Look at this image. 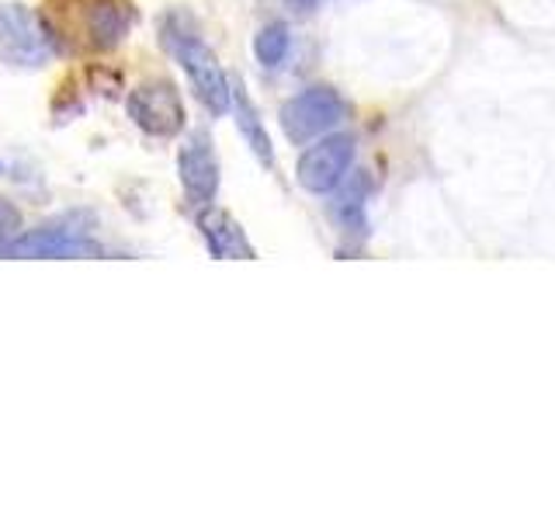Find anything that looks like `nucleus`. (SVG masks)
Masks as SVG:
<instances>
[{"label": "nucleus", "instance_id": "nucleus-1", "mask_svg": "<svg viewBox=\"0 0 555 521\" xmlns=\"http://www.w3.org/2000/svg\"><path fill=\"white\" fill-rule=\"evenodd\" d=\"M42 25L56 49L112 52L135 25L132 0H46Z\"/></svg>", "mask_w": 555, "mask_h": 521}, {"label": "nucleus", "instance_id": "nucleus-2", "mask_svg": "<svg viewBox=\"0 0 555 521\" xmlns=\"http://www.w3.org/2000/svg\"><path fill=\"white\" fill-rule=\"evenodd\" d=\"M160 39H164V49L170 52V56L184 66V74H188V80H191V87H195V94L205 109L212 115L230 112L233 87H230V80H225L216 52L205 46L198 25L191 22V14L170 11L160 25Z\"/></svg>", "mask_w": 555, "mask_h": 521}, {"label": "nucleus", "instance_id": "nucleus-3", "mask_svg": "<svg viewBox=\"0 0 555 521\" xmlns=\"http://www.w3.org/2000/svg\"><path fill=\"white\" fill-rule=\"evenodd\" d=\"M282 129L292 143H309V139L326 136L330 129H337L347 118V104L334 91V87H306L302 94H295L292 101L282 104Z\"/></svg>", "mask_w": 555, "mask_h": 521}, {"label": "nucleus", "instance_id": "nucleus-4", "mask_svg": "<svg viewBox=\"0 0 555 521\" xmlns=\"http://www.w3.org/2000/svg\"><path fill=\"white\" fill-rule=\"evenodd\" d=\"M52 52H56V42L49 39L42 17H35L22 4H0V63L35 69Z\"/></svg>", "mask_w": 555, "mask_h": 521}, {"label": "nucleus", "instance_id": "nucleus-5", "mask_svg": "<svg viewBox=\"0 0 555 521\" xmlns=\"http://www.w3.org/2000/svg\"><path fill=\"white\" fill-rule=\"evenodd\" d=\"M80 219L87 216L77 213L42 223L39 230L14 237L4 247V257H101V243H94L87 230H80Z\"/></svg>", "mask_w": 555, "mask_h": 521}, {"label": "nucleus", "instance_id": "nucleus-6", "mask_svg": "<svg viewBox=\"0 0 555 521\" xmlns=\"http://www.w3.org/2000/svg\"><path fill=\"white\" fill-rule=\"evenodd\" d=\"M129 109V118L135 122L139 129L153 139H170L184 129V101H181V91L178 84L170 80H146L139 84L135 91L129 94L126 101Z\"/></svg>", "mask_w": 555, "mask_h": 521}, {"label": "nucleus", "instance_id": "nucleus-7", "mask_svg": "<svg viewBox=\"0 0 555 521\" xmlns=\"http://www.w3.org/2000/svg\"><path fill=\"white\" fill-rule=\"evenodd\" d=\"M354 161V136L347 132H337V136H323L317 147H309L302 156H299V185L312 195H326V191H334L347 167Z\"/></svg>", "mask_w": 555, "mask_h": 521}, {"label": "nucleus", "instance_id": "nucleus-8", "mask_svg": "<svg viewBox=\"0 0 555 521\" xmlns=\"http://www.w3.org/2000/svg\"><path fill=\"white\" fill-rule=\"evenodd\" d=\"M178 170H181V185L188 191V199L195 205H208L216 199V191H219V161H216V150H212V143H208L205 132H195L181 147Z\"/></svg>", "mask_w": 555, "mask_h": 521}, {"label": "nucleus", "instance_id": "nucleus-9", "mask_svg": "<svg viewBox=\"0 0 555 521\" xmlns=\"http://www.w3.org/2000/svg\"><path fill=\"white\" fill-rule=\"evenodd\" d=\"M198 230L208 243V251H212V257H222V260H254V247L247 233H243V226L230 216L222 213V208H202L198 213Z\"/></svg>", "mask_w": 555, "mask_h": 521}, {"label": "nucleus", "instance_id": "nucleus-10", "mask_svg": "<svg viewBox=\"0 0 555 521\" xmlns=\"http://www.w3.org/2000/svg\"><path fill=\"white\" fill-rule=\"evenodd\" d=\"M233 109H236V126H240V136L247 139V147L257 153V161L264 164V167H274V147H271V136L264 129V122H260L257 109H254V101L250 94L243 91V84L233 87Z\"/></svg>", "mask_w": 555, "mask_h": 521}, {"label": "nucleus", "instance_id": "nucleus-11", "mask_svg": "<svg viewBox=\"0 0 555 521\" xmlns=\"http://www.w3.org/2000/svg\"><path fill=\"white\" fill-rule=\"evenodd\" d=\"M364 191H369V181L354 178L351 185L340 188V195L334 199V205H330V213H334V219L344 226V230H358V226H364Z\"/></svg>", "mask_w": 555, "mask_h": 521}, {"label": "nucleus", "instance_id": "nucleus-12", "mask_svg": "<svg viewBox=\"0 0 555 521\" xmlns=\"http://www.w3.org/2000/svg\"><path fill=\"white\" fill-rule=\"evenodd\" d=\"M288 49H292V35H288V25L282 22H271L257 31V39H254V52H257V60L264 63L268 69L274 66H282L285 56H288Z\"/></svg>", "mask_w": 555, "mask_h": 521}, {"label": "nucleus", "instance_id": "nucleus-13", "mask_svg": "<svg viewBox=\"0 0 555 521\" xmlns=\"http://www.w3.org/2000/svg\"><path fill=\"white\" fill-rule=\"evenodd\" d=\"M17 230H22V213L8 199H0V251L17 237Z\"/></svg>", "mask_w": 555, "mask_h": 521}]
</instances>
